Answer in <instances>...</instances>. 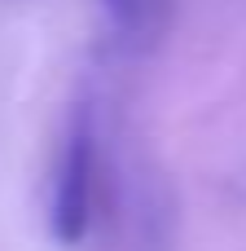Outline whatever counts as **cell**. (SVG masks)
I'll return each instance as SVG.
<instances>
[{
    "label": "cell",
    "instance_id": "obj_2",
    "mask_svg": "<svg viewBox=\"0 0 246 251\" xmlns=\"http://www.w3.org/2000/svg\"><path fill=\"white\" fill-rule=\"evenodd\" d=\"M119 49H145L167 22V0H97Z\"/></svg>",
    "mask_w": 246,
    "mask_h": 251
},
{
    "label": "cell",
    "instance_id": "obj_1",
    "mask_svg": "<svg viewBox=\"0 0 246 251\" xmlns=\"http://www.w3.org/2000/svg\"><path fill=\"white\" fill-rule=\"evenodd\" d=\"M97 172H101V132L92 101H75L53 154L48 176V234L62 247H75L92 229L97 207Z\"/></svg>",
    "mask_w": 246,
    "mask_h": 251
}]
</instances>
